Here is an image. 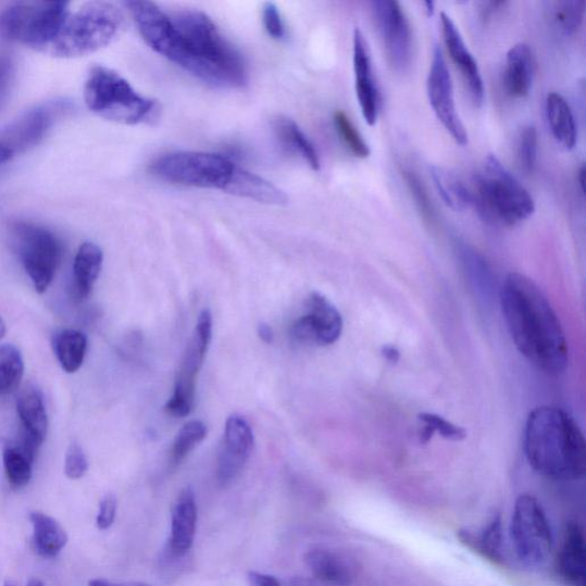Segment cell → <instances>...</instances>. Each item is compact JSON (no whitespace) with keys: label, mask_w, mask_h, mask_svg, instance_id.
I'll return each mask as SVG.
<instances>
[{"label":"cell","mask_w":586,"mask_h":586,"mask_svg":"<svg viewBox=\"0 0 586 586\" xmlns=\"http://www.w3.org/2000/svg\"><path fill=\"white\" fill-rule=\"evenodd\" d=\"M126 8L147 45L180 68L216 88H242L246 62L212 18L199 10L166 13L151 2Z\"/></svg>","instance_id":"obj_1"},{"label":"cell","mask_w":586,"mask_h":586,"mask_svg":"<svg viewBox=\"0 0 586 586\" xmlns=\"http://www.w3.org/2000/svg\"><path fill=\"white\" fill-rule=\"evenodd\" d=\"M501 307L511 338L538 371L558 376L569 365V344L545 292L524 274L511 273L501 290Z\"/></svg>","instance_id":"obj_2"},{"label":"cell","mask_w":586,"mask_h":586,"mask_svg":"<svg viewBox=\"0 0 586 586\" xmlns=\"http://www.w3.org/2000/svg\"><path fill=\"white\" fill-rule=\"evenodd\" d=\"M525 452L531 466L553 481H579L586 472V446L574 419L556 407L531 412L525 431Z\"/></svg>","instance_id":"obj_3"},{"label":"cell","mask_w":586,"mask_h":586,"mask_svg":"<svg viewBox=\"0 0 586 586\" xmlns=\"http://www.w3.org/2000/svg\"><path fill=\"white\" fill-rule=\"evenodd\" d=\"M472 205L493 225L513 227L533 215L529 191L495 155H488L474 178Z\"/></svg>","instance_id":"obj_4"},{"label":"cell","mask_w":586,"mask_h":586,"mask_svg":"<svg viewBox=\"0 0 586 586\" xmlns=\"http://www.w3.org/2000/svg\"><path fill=\"white\" fill-rule=\"evenodd\" d=\"M125 17L112 3L92 2L71 12L45 53L61 59L89 55L121 35Z\"/></svg>","instance_id":"obj_5"},{"label":"cell","mask_w":586,"mask_h":586,"mask_svg":"<svg viewBox=\"0 0 586 586\" xmlns=\"http://www.w3.org/2000/svg\"><path fill=\"white\" fill-rule=\"evenodd\" d=\"M89 110L101 119L124 125H137L157 112L158 102L138 93L132 84L113 70L96 66L84 86Z\"/></svg>","instance_id":"obj_6"},{"label":"cell","mask_w":586,"mask_h":586,"mask_svg":"<svg viewBox=\"0 0 586 586\" xmlns=\"http://www.w3.org/2000/svg\"><path fill=\"white\" fill-rule=\"evenodd\" d=\"M5 240L36 291L40 295L47 292L63 255L59 237L46 227L18 221L5 226Z\"/></svg>","instance_id":"obj_7"},{"label":"cell","mask_w":586,"mask_h":586,"mask_svg":"<svg viewBox=\"0 0 586 586\" xmlns=\"http://www.w3.org/2000/svg\"><path fill=\"white\" fill-rule=\"evenodd\" d=\"M71 13L66 2H18L0 12V36L45 53Z\"/></svg>","instance_id":"obj_8"},{"label":"cell","mask_w":586,"mask_h":586,"mask_svg":"<svg viewBox=\"0 0 586 586\" xmlns=\"http://www.w3.org/2000/svg\"><path fill=\"white\" fill-rule=\"evenodd\" d=\"M235 164L225 157L203 151H177L150 166L157 178L180 186L225 189Z\"/></svg>","instance_id":"obj_9"},{"label":"cell","mask_w":586,"mask_h":586,"mask_svg":"<svg viewBox=\"0 0 586 586\" xmlns=\"http://www.w3.org/2000/svg\"><path fill=\"white\" fill-rule=\"evenodd\" d=\"M515 553L531 566L546 562L553 538L549 519L537 499L528 494L516 498L510 528Z\"/></svg>","instance_id":"obj_10"},{"label":"cell","mask_w":586,"mask_h":586,"mask_svg":"<svg viewBox=\"0 0 586 586\" xmlns=\"http://www.w3.org/2000/svg\"><path fill=\"white\" fill-rule=\"evenodd\" d=\"M212 313L203 310L187 344L173 396L165 404L169 415L183 419L191 414L197 399V384L212 339Z\"/></svg>","instance_id":"obj_11"},{"label":"cell","mask_w":586,"mask_h":586,"mask_svg":"<svg viewBox=\"0 0 586 586\" xmlns=\"http://www.w3.org/2000/svg\"><path fill=\"white\" fill-rule=\"evenodd\" d=\"M372 9L390 66L404 72L411 61L412 39L401 5L394 0H377L372 3Z\"/></svg>","instance_id":"obj_12"},{"label":"cell","mask_w":586,"mask_h":586,"mask_svg":"<svg viewBox=\"0 0 586 586\" xmlns=\"http://www.w3.org/2000/svg\"><path fill=\"white\" fill-rule=\"evenodd\" d=\"M427 96L433 112L442 123L452 139L461 146L469 142L466 129L458 113L453 98V86L442 50L434 48L427 78Z\"/></svg>","instance_id":"obj_13"},{"label":"cell","mask_w":586,"mask_h":586,"mask_svg":"<svg viewBox=\"0 0 586 586\" xmlns=\"http://www.w3.org/2000/svg\"><path fill=\"white\" fill-rule=\"evenodd\" d=\"M308 313L298 319L291 327V336L302 344L329 346L342 333V317L334 303L319 292L310 295Z\"/></svg>","instance_id":"obj_14"},{"label":"cell","mask_w":586,"mask_h":586,"mask_svg":"<svg viewBox=\"0 0 586 586\" xmlns=\"http://www.w3.org/2000/svg\"><path fill=\"white\" fill-rule=\"evenodd\" d=\"M253 445V431L247 419L237 414L229 416L216 460V481L222 486H227L241 473L250 459Z\"/></svg>","instance_id":"obj_15"},{"label":"cell","mask_w":586,"mask_h":586,"mask_svg":"<svg viewBox=\"0 0 586 586\" xmlns=\"http://www.w3.org/2000/svg\"><path fill=\"white\" fill-rule=\"evenodd\" d=\"M17 416L21 423L23 439L18 446L35 461L38 449L46 441L49 429V419L45 397L34 384H27L16 400Z\"/></svg>","instance_id":"obj_16"},{"label":"cell","mask_w":586,"mask_h":586,"mask_svg":"<svg viewBox=\"0 0 586 586\" xmlns=\"http://www.w3.org/2000/svg\"><path fill=\"white\" fill-rule=\"evenodd\" d=\"M66 110L61 101L40 104L14 122L5 133V140L0 141L15 151L37 145L48 135L60 114Z\"/></svg>","instance_id":"obj_17"},{"label":"cell","mask_w":586,"mask_h":586,"mask_svg":"<svg viewBox=\"0 0 586 586\" xmlns=\"http://www.w3.org/2000/svg\"><path fill=\"white\" fill-rule=\"evenodd\" d=\"M353 46L357 97L365 122L373 126L379 117L382 99L371 53H369L364 35L359 28L354 30Z\"/></svg>","instance_id":"obj_18"},{"label":"cell","mask_w":586,"mask_h":586,"mask_svg":"<svg viewBox=\"0 0 586 586\" xmlns=\"http://www.w3.org/2000/svg\"><path fill=\"white\" fill-rule=\"evenodd\" d=\"M445 45L452 62L456 64L467 85L470 96L476 105L485 99V85L479 66L465 46L464 39L451 17L445 12L440 15Z\"/></svg>","instance_id":"obj_19"},{"label":"cell","mask_w":586,"mask_h":586,"mask_svg":"<svg viewBox=\"0 0 586 586\" xmlns=\"http://www.w3.org/2000/svg\"><path fill=\"white\" fill-rule=\"evenodd\" d=\"M198 527L197 497L191 488L179 494L171 515V535L167 553L173 558H182L191 549Z\"/></svg>","instance_id":"obj_20"},{"label":"cell","mask_w":586,"mask_h":586,"mask_svg":"<svg viewBox=\"0 0 586 586\" xmlns=\"http://www.w3.org/2000/svg\"><path fill=\"white\" fill-rule=\"evenodd\" d=\"M535 58L526 42H519L507 54L504 85L509 96L525 98L529 95L535 76Z\"/></svg>","instance_id":"obj_21"},{"label":"cell","mask_w":586,"mask_h":586,"mask_svg":"<svg viewBox=\"0 0 586 586\" xmlns=\"http://www.w3.org/2000/svg\"><path fill=\"white\" fill-rule=\"evenodd\" d=\"M224 190L259 203L284 205L288 202L285 191H282L264 178L236 165Z\"/></svg>","instance_id":"obj_22"},{"label":"cell","mask_w":586,"mask_h":586,"mask_svg":"<svg viewBox=\"0 0 586 586\" xmlns=\"http://www.w3.org/2000/svg\"><path fill=\"white\" fill-rule=\"evenodd\" d=\"M103 252L95 242H84L75 257L72 296L82 301L90 296L101 273Z\"/></svg>","instance_id":"obj_23"},{"label":"cell","mask_w":586,"mask_h":586,"mask_svg":"<svg viewBox=\"0 0 586 586\" xmlns=\"http://www.w3.org/2000/svg\"><path fill=\"white\" fill-rule=\"evenodd\" d=\"M33 526V545L36 553L45 559L57 558L68 545V535L59 521L39 511L29 514Z\"/></svg>","instance_id":"obj_24"},{"label":"cell","mask_w":586,"mask_h":586,"mask_svg":"<svg viewBox=\"0 0 586 586\" xmlns=\"http://www.w3.org/2000/svg\"><path fill=\"white\" fill-rule=\"evenodd\" d=\"M586 554L583 531L576 523L568 526L558 554V572L564 581L582 584L585 579Z\"/></svg>","instance_id":"obj_25"},{"label":"cell","mask_w":586,"mask_h":586,"mask_svg":"<svg viewBox=\"0 0 586 586\" xmlns=\"http://www.w3.org/2000/svg\"><path fill=\"white\" fill-rule=\"evenodd\" d=\"M458 537L464 546L482 554L491 562L504 564V538L501 516H494L488 526L485 527L482 533H474L470 529H461L458 533Z\"/></svg>","instance_id":"obj_26"},{"label":"cell","mask_w":586,"mask_h":586,"mask_svg":"<svg viewBox=\"0 0 586 586\" xmlns=\"http://www.w3.org/2000/svg\"><path fill=\"white\" fill-rule=\"evenodd\" d=\"M52 346L63 371L75 374L84 363L89 340L82 332L62 329L52 336Z\"/></svg>","instance_id":"obj_27"},{"label":"cell","mask_w":586,"mask_h":586,"mask_svg":"<svg viewBox=\"0 0 586 586\" xmlns=\"http://www.w3.org/2000/svg\"><path fill=\"white\" fill-rule=\"evenodd\" d=\"M547 117L554 139L564 148L573 149L577 140V127L568 100L558 93H550L547 99Z\"/></svg>","instance_id":"obj_28"},{"label":"cell","mask_w":586,"mask_h":586,"mask_svg":"<svg viewBox=\"0 0 586 586\" xmlns=\"http://www.w3.org/2000/svg\"><path fill=\"white\" fill-rule=\"evenodd\" d=\"M306 563L317 579L337 586H347L352 582V573L345 561L336 553L314 549L306 554Z\"/></svg>","instance_id":"obj_29"},{"label":"cell","mask_w":586,"mask_h":586,"mask_svg":"<svg viewBox=\"0 0 586 586\" xmlns=\"http://www.w3.org/2000/svg\"><path fill=\"white\" fill-rule=\"evenodd\" d=\"M274 128L277 138L286 148L306 160L313 170H320L321 162L314 145L308 136L301 132V128L294 120L278 117L274 123Z\"/></svg>","instance_id":"obj_30"},{"label":"cell","mask_w":586,"mask_h":586,"mask_svg":"<svg viewBox=\"0 0 586 586\" xmlns=\"http://www.w3.org/2000/svg\"><path fill=\"white\" fill-rule=\"evenodd\" d=\"M432 178L445 203L453 211H464L472 205V192L450 171L433 166Z\"/></svg>","instance_id":"obj_31"},{"label":"cell","mask_w":586,"mask_h":586,"mask_svg":"<svg viewBox=\"0 0 586 586\" xmlns=\"http://www.w3.org/2000/svg\"><path fill=\"white\" fill-rule=\"evenodd\" d=\"M24 375L25 362L17 347L0 345V396L14 392Z\"/></svg>","instance_id":"obj_32"},{"label":"cell","mask_w":586,"mask_h":586,"mask_svg":"<svg viewBox=\"0 0 586 586\" xmlns=\"http://www.w3.org/2000/svg\"><path fill=\"white\" fill-rule=\"evenodd\" d=\"M3 463L7 479L11 487L21 489L30 483L34 460L17 444L8 445L4 448Z\"/></svg>","instance_id":"obj_33"},{"label":"cell","mask_w":586,"mask_h":586,"mask_svg":"<svg viewBox=\"0 0 586 586\" xmlns=\"http://www.w3.org/2000/svg\"><path fill=\"white\" fill-rule=\"evenodd\" d=\"M585 0H562L550 7V21L557 32L563 36L575 34L585 16Z\"/></svg>","instance_id":"obj_34"},{"label":"cell","mask_w":586,"mask_h":586,"mask_svg":"<svg viewBox=\"0 0 586 586\" xmlns=\"http://www.w3.org/2000/svg\"><path fill=\"white\" fill-rule=\"evenodd\" d=\"M208 434L207 425L198 420L188 422L178 433L171 451L173 465L180 464L187 456L199 446Z\"/></svg>","instance_id":"obj_35"},{"label":"cell","mask_w":586,"mask_h":586,"mask_svg":"<svg viewBox=\"0 0 586 586\" xmlns=\"http://www.w3.org/2000/svg\"><path fill=\"white\" fill-rule=\"evenodd\" d=\"M419 420L423 426L421 432V441L427 444L434 433H440V436L451 441H462L466 438V431L458 425H454L444 417L436 414H428L423 412L419 416Z\"/></svg>","instance_id":"obj_36"},{"label":"cell","mask_w":586,"mask_h":586,"mask_svg":"<svg viewBox=\"0 0 586 586\" xmlns=\"http://www.w3.org/2000/svg\"><path fill=\"white\" fill-rule=\"evenodd\" d=\"M334 123L339 137L357 158L366 159L371 155V148H369L349 116L338 111L334 115Z\"/></svg>","instance_id":"obj_37"},{"label":"cell","mask_w":586,"mask_h":586,"mask_svg":"<svg viewBox=\"0 0 586 586\" xmlns=\"http://www.w3.org/2000/svg\"><path fill=\"white\" fill-rule=\"evenodd\" d=\"M538 136L537 129L528 125L521 129L518 140V161L526 173L533 172L537 160Z\"/></svg>","instance_id":"obj_38"},{"label":"cell","mask_w":586,"mask_h":586,"mask_svg":"<svg viewBox=\"0 0 586 586\" xmlns=\"http://www.w3.org/2000/svg\"><path fill=\"white\" fill-rule=\"evenodd\" d=\"M402 175L422 215L426 221L433 222L434 219H436V210H434L426 188L421 182L420 177L414 171L409 169H404Z\"/></svg>","instance_id":"obj_39"},{"label":"cell","mask_w":586,"mask_h":586,"mask_svg":"<svg viewBox=\"0 0 586 586\" xmlns=\"http://www.w3.org/2000/svg\"><path fill=\"white\" fill-rule=\"evenodd\" d=\"M88 470L89 461L86 459L83 448L77 442H73L67 450L66 460H64V474L71 481H78Z\"/></svg>","instance_id":"obj_40"},{"label":"cell","mask_w":586,"mask_h":586,"mask_svg":"<svg viewBox=\"0 0 586 586\" xmlns=\"http://www.w3.org/2000/svg\"><path fill=\"white\" fill-rule=\"evenodd\" d=\"M15 63L7 54H0V110L8 102L15 82Z\"/></svg>","instance_id":"obj_41"},{"label":"cell","mask_w":586,"mask_h":586,"mask_svg":"<svg viewBox=\"0 0 586 586\" xmlns=\"http://www.w3.org/2000/svg\"><path fill=\"white\" fill-rule=\"evenodd\" d=\"M117 507V498L114 494H107L102 497L96 520L98 529L107 531L114 525Z\"/></svg>","instance_id":"obj_42"},{"label":"cell","mask_w":586,"mask_h":586,"mask_svg":"<svg viewBox=\"0 0 586 586\" xmlns=\"http://www.w3.org/2000/svg\"><path fill=\"white\" fill-rule=\"evenodd\" d=\"M263 24L265 30L273 39H282L286 36V26L280 12L273 3H266L263 8Z\"/></svg>","instance_id":"obj_43"},{"label":"cell","mask_w":586,"mask_h":586,"mask_svg":"<svg viewBox=\"0 0 586 586\" xmlns=\"http://www.w3.org/2000/svg\"><path fill=\"white\" fill-rule=\"evenodd\" d=\"M248 584L249 586H282L274 576L259 572L248 574Z\"/></svg>","instance_id":"obj_44"},{"label":"cell","mask_w":586,"mask_h":586,"mask_svg":"<svg viewBox=\"0 0 586 586\" xmlns=\"http://www.w3.org/2000/svg\"><path fill=\"white\" fill-rule=\"evenodd\" d=\"M89 586H150L139 582L116 583L103 578H96L89 582Z\"/></svg>","instance_id":"obj_45"},{"label":"cell","mask_w":586,"mask_h":586,"mask_svg":"<svg viewBox=\"0 0 586 586\" xmlns=\"http://www.w3.org/2000/svg\"><path fill=\"white\" fill-rule=\"evenodd\" d=\"M258 335L266 344H272L274 341V333L270 324L260 323L258 327Z\"/></svg>","instance_id":"obj_46"},{"label":"cell","mask_w":586,"mask_h":586,"mask_svg":"<svg viewBox=\"0 0 586 586\" xmlns=\"http://www.w3.org/2000/svg\"><path fill=\"white\" fill-rule=\"evenodd\" d=\"M506 2H490L485 4V9L483 10L484 18H487L494 13H496L498 10H501V8L506 7Z\"/></svg>","instance_id":"obj_47"},{"label":"cell","mask_w":586,"mask_h":586,"mask_svg":"<svg viewBox=\"0 0 586 586\" xmlns=\"http://www.w3.org/2000/svg\"><path fill=\"white\" fill-rule=\"evenodd\" d=\"M13 157V150L3 142H0V165L9 162Z\"/></svg>","instance_id":"obj_48"},{"label":"cell","mask_w":586,"mask_h":586,"mask_svg":"<svg viewBox=\"0 0 586 586\" xmlns=\"http://www.w3.org/2000/svg\"><path fill=\"white\" fill-rule=\"evenodd\" d=\"M383 354L389 362H398L400 358L399 351L392 346H386Z\"/></svg>","instance_id":"obj_49"},{"label":"cell","mask_w":586,"mask_h":586,"mask_svg":"<svg viewBox=\"0 0 586 586\" xmlns=\"http://www.w3.org/2000/svg\"><path fill=\"white\" fill-rule=\"evenodd\" d=\"M584 178H585V167L582 166L578 172V184L582 191H584Z\"/></svg>","instance_id":"obj_50"},{"label":"cell","mask_w":586,"mask_h":586,"mask_svg":"<svg viewBox=\"0 0 586 586\" xmlns=\"http://www.w3.org/2000/svg\"><path fill=\"white\" fill-rule=\"evenodd\" d=\"M7 334V324L2 317H0V339H2Z\"/></svg>","instance_id":"obj_51"},{"label":"cell","mask_w":586,"mask_h":586,"mask_svg":"<svg viewBox=\"0 0 586 586\" xmlns=\"http://www.w3.org/2000/svg\"><path fill=\"white\" fill-rule=\"evenodd\" d=\"M26 586H46L39 578H30Z\"/></svg>","instance_id":"obj_52"},{"label":"cell","mask_w":586,"mask_h":586,"mask_svg":"<svg viewBox=\"0 0 586 586\" xmlns=\"http://www.w3.org/2000/svg\"><path fill=\"white\" fill-rule=\"evenodd\" d=\"M426 11L428 15H433L434 12V3L433 2H426L425 4Z\"/></svg>","instance_id":"obj_53"},{"label":"cell","mask_w":586,"mask_h":586,"mask_svg":"<svg viewBox=\"0 0 586 586\" xmlns=\"http://www.w3.org/2000/svg\"><path fill=\"white\" fill-rule=\"evenodd\" d=\"M4 586H17V585H16L13 581H10V579H9V581H7V582L4 583Z\"/></svg>","instance_id":"obj_54"}]
</instances>
